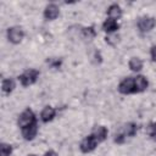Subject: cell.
<instances>
[{"label": "cell", "mask_w": 156, "mask_h": 156, "mask_svg": "<svg viewBox=\"0 0 156 156\" xmlns=\"http://www.w3.org/2000/svg\"><path fill=\"white\" fill-rule=\"evenodd\" d=\"M38 77H39V71H37L34 68H29V69L24 71L18 77V79H20V82L23 87H29V85H32L37 82Z\"/></svg>", "instance_id": "6da1fadb"}, {"label": "cell", "mask_w": 156, "mask_h": 156, "mask_svg": "<svg viewBox=\"0 0 156 156\" xmlns=\"http://www.w3.org/2000/svg\"><path fill=\"white\" fill-rule=\"evenodd\" d=\"M35 122H37L35 115H34V112H33L30 108L24 110V111L20 115V117H18V126H20L21 128H24V127H27V126H30V124H33V123H35Z\"/></svg>", "instance_id": "7a4b0ae2"}, {"label": "cell", "mask_w": 156, "mask_h": 156, "mask_svg": "<svg viewBox=\"0 0 156 156\" xmlns=\"http://www.w3.org/2000/svg\"><path fill=\"white\" fill-rule=\"evenodd\" d=\"M98 144H99V140H98L93 134H90V135H87V136L80 141L79 147H80V151H82V152L87 154V152L93 151V150L98 146Z\"/></svg>", "instance_id": "3957f363"}, {"label": "cell", "mask_w": 156, "mask_h": 156, "mask_svg": "<svg viewBox=\"0 0 156 156\" xmlns=\"http://www.w3.org/2000/svg\"><path fill=\"white\" fill-rule=\"evenodd\" d=\"M118 91L122 94H133L135 91V85H134V77H127L123 80H121L118 85Z\"/></svg>", "instance_id": "277c9868"}, {"label": "cell", "mask_w": 156, "mask_h": 156, "mask_svg": "<svg viewBox=\"0 0 156 156\" xmlns=\"http://www.w3.org/2000/svg\"><path fill=\"white\" fill-rule=\"evenodd\" d=\"M155 24H156V20L154 17H149V16H144V17L139 18V21H138V28L143 33L150 32L155 27Z\"/></svg>", "instance_id": "5b68a950"}, {"label": "cell", "mask_w": 156, "mask_h": 156, "mask_svg": "<svg viewBox=\"0 0 156 156\" xmlns=\"http://www.w3.org/2000/svg\"><path fill=\"white\" fill-rule=\"evenodd\" d=\"M23 37H24V33H23L22 28H20V27H11L7 29V38L13 44L21 43Z\"/></svg>", "instance_id": "8992f818"}, {"label": "cell", "mask_w": 156, "mask_h": 156, "mask_svg": "<svg viewBox=\"0 0 156 156\" xmlns=\"http://www.w3.org/2000/svg\"><path fill=\"white\" fill-rule=\"evenodd\" d=\"M37 133H38V124H37V122L33 123V124H30V126H27V127L22 128V135H23V138L26 140L34 139L35 135H37Z\"/></svg>", "instance_id": "52a82bcc"}, {"label": "cell", "mask_w": 156, "mask_h": 156, "mask_svg": "<svg viewBox=\"0 0 156 156\" xmlns=\"http://www.w3.org/2000/svg\"><path fill=\"white\" fill-rule=\"evenodd\" d=\"M58 15H60V9L55 4L48 5L45 7V10H44V17L46 20H50V21L51 20H55V18H57Z\"/></svg>", "instance_id": "ba28073f"}, {"label": "cell", "mask_w": 156, "mask_h": 156, "mask_svg": "<svg viewBox=\"0 0 156 156\" xmlns=\"http://www.w3.org/2000/svg\"><path fill=\"white\" fill-rule=\"evenodd\" d=\"M134 85H135V91L140 93V91H144L147 88L149 83H147V79L144 76H136V77H134Z\"/></svg>", "instance_id": "9c48e42d"}, {"label": "cell", "mask_w": 156, "mask_h": 156, "mask_svg": "<svg viewBox=\"0 0 156 156\" xmlns=\"http://www.w3.org/2000/svg\"><path fill=\"white\" fill-rule=\"evenodd\" d=\"M55 115H56L55 108L51 107V106H46V107L43 108V111H41V113H40V118H41L43 122L46 123V122H50V121L55 117Z\"/></svg>", "instance_id": "30bf717a"}, {"label": "cell", "mask_w": 156, "mask_h": 156, "mask_svg": "<svg viewBox=\"0 0 156 156\" xmlns=\"http://www.w3.org/2000/svg\"><path fill=\"white\" fill-rule=\"evenodd\" d=\"M102 28H104V30L107 32V33H113V32H116V30L119 28V24L117 23L116 20L107 18V20L102 23Z\"/></svg>", "instance_id": "8fae6325"}, {"label": "cell", "mask_w": 156, "mask_h": 156, "mask_svg": "<svg viewBox=\"0 0 156 156\" xmlns=\"http://www.w3.org/2000/svg\"><path fill=\"white\" fill-rule=\"evenodd\" d=\"M107 15H108V18H112V20L117 21L122 16V10H121V7L117 4H112L107 9Z\"/></svg>", "instance_id": "7c38bea8"}, {"label": "cell", "mask_w": 156, "mask_h": 156, "mask_svg": "<svg viewBox=\"0 0 156 156\" xmlns=\"http://www.w3.org/2000/svg\"><path fill=\"white\" fill-rule=\"evenodd\" d=\"M91 134L99 140V143H101V141H104V140L106 139V136H107V129H106L104 126H99V127H96V128L94 129V132H93Z\"/></svg>", "instance_id": "4fadbf2b"}, {"label": "cell", "mask_w": 156, "mask_h": 156, "mask_svg": "<svg viewBox=\"0 0 156 156\" xmlns=\"http://www.w3.org/2000/svg\"><path fill=\"white\" fill-rule=\"evenodd\" d=\"M1 89H2V91L5 94H10L15 89V82H13V79H11V78L4 79L2 80V84H1Z\"/></svg>", "instance_id": "5bb4252c"}, {"label": "cell", "mask_w": 156, "mask_h": 156, "mask_svg": "<svg viewBox=\"0 0 156 156\" xmlns=\"http://www.w3.org/2000/svg\"><path fill=\"white\" fill-rule=\"evenodd\" d=\"M129 68L134 72H138L143 68V61L139 57H132L129 60Z\"/></svg>", "instance_id": "9a60e30c"}, {"label": "cell", "mask_w": 156, "mask_h": 156, "mask_svg": "<svg viewBox=\"0 0 156 156\" xmlns=\"http://www.w3.org/2000/svg\"><path fill=\"white\" fill-rule=\"evenodd\" d=\"M122 133L126 135V138L127 136H134L136 133V124L135 123H127L124 126V129Z\"/></svg>", "instance_id": "2e32d148"}, {"label": "cell", "mask_w": 156, "mask_h": 156, "mask_svg": "<svg viewBox=\"0 0 156 156\" xmlns=\"http://www.w3.org/2000/svg\"><path fill=\"white\" fill-rule=\"evenodd\" d=\"M12 152V146L9 144H1V156H10Z\"/></svg>", "instance_id": "e0dca14e"}, {"label": "cell", "mask_w": 156, "mask_h": 156, "mask_svg": "<svg viewBox=\"0 0 156 156\" xmlns=\"http://www.w3.org/2000/svg\"><path fill=\"white\" fill-rule=\"evenodd\" d=\"M83 35H84L85 38H88V39L94 38V37H95V30H94V28H93V27L84 28V29H83Z\"/></svg>", "instance_id": "ac0fdd59"}, {"label": "cell", "mask_w": 156, "mask_h": 156, "mask_svg": "<svg viewBox=\"0 0 156 156\" xmlns=\"http://www.w3.org/2000/svg\"><path fill=\"white\" fill-rule=\"evenodd\" d=\"M150 54H151V58H152V61H155V62H156V45H154V46L151 48Z\"/></svg>", "instance_id": "d6986e66"}, {"label": "cell", "mask_w": 156, "mask_h": 156, "mask_svg": "<svg viewBox=\"0 0 156 156\" xmlns=\"http://www.w3.org/2000/svg\"><path fill=\"white\" fill-rule=\"evenodd\" d=\"M44 156H58L55 151H52V150H50V151H48V152H45L44 154Z\"/></svg>", "instance_id": "ffe728a7"}, {"label": "cell", "mask_w": 156, "mask_h": 156, "mask_svg": "<svg viewBox=\"0 0 156 156\" xmlns=\"http://www.w3.org/2000/svg\"><path fill=\"white\" fill-rule=\"evenodd\" d=\"M154 139H155V140H156V135H155V136H154Z\"/></svg>", "instance_id": "44dd1931"}, {"label": "cell", "mask_w": 156, "mask_h": 156, "mask_svg": "<svg viewBox=\"0 0 156 156\" xmlns=\"http://www.w3.org/2000/svg\"><path fill=\"white\" fill-rule=\"evenodd\" d=\"M28 156H34V155H28Z\"/></svg>", "instance_id": "7402d4cb"}]
</instances>
